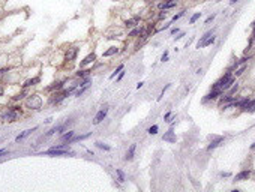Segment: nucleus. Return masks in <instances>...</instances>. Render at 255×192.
Segmentation results:
<instances>
[{
	"instance_id": "nucleus-27",
	"label": "nucleus",
	"mask_w": 255,
	"mask_h": 192,
	"mask_svg": "<svg viewBox=\"0 0 255 192\" xmlns=\"http://www.w3.org/2000/svg\"><path fill=\"white\" fill-rule=\"evenodd\" d=\"M95 144H96V147H99V149H102V150H107V152H108V150H111V147H110V146H107V144H104V143H101V141H96Z\"/></svg>"
},
{
	"instance_id": "nucleus-7",
	"label": "nucleus",
	"mask_w": 255,
	"mask_h": 192,
	"mask_svg": "<svg viewBox=\"0 0 255 192\" xmlns=\"http://www.w3.org/2000/svg\"><path fill=\"white\" fill-rule=\"evenodd\" d=\"M107 113H108V108H102V110H99L98 111V114L95 116V119H93V125H99L105 117H107Z\"/></svg>"
},
{
	"instance_id": "nucleus-2",
	"label": "nucleus",
	"mask_w": 255,
	"mask_h": 192,
	"mask_svg": "<svg viewBox=\"0 0 255 192\" xmlns=\"http://www.w3.org/2000/svg\"><path fill=\"white\" fill-rule=\"evenodd\" d=\"M26 105L30 110H41V107H42V98H41V96H38V95H30L29 98L26 99Z\"/></svg>"
},
{
	"instance_id": "nucleus-18",
	"label": "nucleus",
	"mask_w": 255,
	"mask_h": 192,
	"mask_svg": "<svg viewBox=\"0 0 255 192\" xmlns=\"http://www.w3.org/2000/svg\"><path fill=\"white\" fill-rule=\"evenodd\" d=\"M222 141H224V137H218V138H215V140L209 144V147H207V149H209V150H213V149H216V147H218Z\"/></svg>"
},
{
	"instance_id": "nucleus-36",
	"label": "nucleus",
	"mask_w": 255,
	"mask_h": 192,
	"mask_svg": "<svg viewBox=\"0 0 255 192\" xmlns=\"http://www.w3.org/2000/svg\"><path fill=\"white\" fill-rule=\"evenodd\" d=\"M123 77H125V71H120V74H119V77H117V81H120Z\"/></svg>"
},
{
	"instance_id": "nucleus-43",
	"label": "nucleus",
	"mask_w": 255,
	"mask_h": 192,
	"mask_svg": "<svg viewBox=\"0 0 255 192\" xmlns=\"http://www.w3.org/2000/svg\"><path fill=\"white\" fill-rule=\"evenodd\" d=\"M177 32H179V30H177V29H173V30H171V35H176V33H177Z\"/></svg>"
},
{
	"instance_id": "nucleus-3",
	"label": "nucleus",
	"mask_w": 255,
	"mask_h": 192,
	"mask_svg": "<svg viewBox=\"0 0 255 192\" xmlns=\"http://www.w3.org/2000/svg\"><path fill=\"white\" fill-rule=\"evenodd\" d=\"M69 93H71L69 90H63V92H59V90H57V92L51 96V98H50V102H51V104H59V102H62V101L66 98Z\"/></svg>"
},
{
	"instance_id": "nucleus-45",
	"label": "nucleus",
	"mask_w": 255,
	"mask_h": 192,
	"mask_svg": "<svg viewBox=\"0 0 255 192\" xmlns=\"http://www.w3.org/2000/svg\"><path fill=\"white\" fill-rule=\"evenodd\" d=\"M251 149H255V143H254V144H252V146H251Z\"/></svg>"
},
{
	"instance_id": "nucleus-28",
	"label": "nucleus",
	"mask_w": 255,
	"mask_h": 192,
	"mask_svg": "<svg viewBox=\"0 0 255 192\" xmlns=\"http://www.w3.org/2000/svg\"><path fill=\"white\" fill-rule=\"evenodd\" d=\"M200 17H201V12H197V14H194V15L191 17V20H189V24H194L197 20H200Z\"/></svg>"
},
{
	"instance_id": "nucleus-22",
	"label": "nucleus",
	"mask_w": 255,
	"mask_h": 192,
	"mask_svg": "<svg viewBox=\"0 0 255 192\" xmlns=\"http://www.w3.org/2000/svg\"><path fill=\"white\" fill-rule=\"evenodd\" d=\"M39 81H41V78H39V77H36V78H32V80L26 81L24 87H30V86H35V84H36V83H39Z\"/></svg>"
},
{
	"instance_id": "nucleus-34",
	"label": "nucleus",
	"mask_w": 255,
	"mask_h": 192,
	"mask_svg": "<svg viewBox=\"0 0 255 192\" xmlns=\"http://www.w3.org/2000/svg\"><path fill=\"white\" fill-rule=\"evenodd\" d=\"M161 60H162V62H167V60H168V51H165V53L162 54V57H161Z\"/></svg>"
},
{
	"instance_id": "nucleus-30",
	"label": "nucleus",
	"mask_w": 255,
	"mask_h": 192,
	"mask_svg": "<svg viewBox=\"0 0 255 192\" xmlns=\"http://www.w3.org/2000/svg\"><path fill=\"white\" fill-rule=\"evenodd\" d=\"M87 87H89V86H84V87H81V89H78V90L75 92V96H81V95H83V93H84V92L87 90Z\"/></svg>"
},
{
	"instance_id": "nucleus-40",
	"label": "nucleus",
	"mask_w": 255,
	"mask_h": 192,
	"mask_svg": "<svg viewBox=\"0 0 255 192\" xmlns=\"http://www.w3.org/2000/svg\"><path fill=\"white\" fill-rule=\"evenodd\" d=\"M143 86H144V83H143V81H140V83H138V84H137V89H141V87H143Z\"/></svg>"
},
{
	"instance_id": "nucleus-26",
	"label": "nucleus",
	"mask_w": 255,
	"mask_h": 192,
	"mask_svg": "<svg viewBox=\"0 0 255 192\" xmlns=\"http://www.w3.org/2000/svg\"><path fill=\"white\" fill-rule=\"evenodd\" d=\"M158 131H159V126H158V125H153V126H150V128L147 129V132H149L150 135H156Z\"/></svg>"
},
{
	"instance_id": "nucleus-25",
	"label": "nucleus",
	"mask_w": 255,
	"mask_h": 192,
	"mask_svg": "<svg viewBox=\"0 0 255 192\" xmlns=\"http://www.w3.org/2000/svg\"><path fill=\"white\" fill-rule=\"evenodd\" d=\"M90 72H92V69H90V71H89V69H81V71H78L75 75H77V77H89Z\"/></svg>"
},
{
	"instance_id": "nucleus-1",
	"label": "nucleus",
	"mask_w": 255,
	"mask_h": 192,
	"mask_svg": "<svg viewBox=\"0 0 255 192\" xmlns=\"http://www.w3.org/2000/svg\"><path fill=\"white\" fill-rule=\"evenodd\" d=\"M20 116V108L18 107H11V108H3L0 111V120L3 122H14Z\"/></svg>"
},
{
	"instance_id": "nucleus-24",
	"label": "nucleus",
	"mask_w": 255,
	"mask_h": 192,
	"mask_svg": "<svg viewBox=\"0 0 255 192\" xmlns=\"http://www.w3.org/2000/svg\"><path fill=\"white\" fill-rule=\"evenodd\" d=\"M116 174H117V177H119V182H120V183H123V182L126 180V177H125V173H123L122 170L116 168Z\"/></svg>"
},
{
	"instance_id": "nucleus-32",
	"label": "nucleus",
	"mask_w": 255,
	"mask_h": 192,
	"mask_svg": "<svg viewBox=\"0 0 255 192\" xmlns=\"http://www.w3.org/2000/svg\"><path fill=\"white\" fill-rule=\"evenodd\" d=\"M183 15H185V11H182V12H179L177 15H174V17L171 18V21H177V20H179V18H182Z\"/></svg>"
},
{
	"instance_id": "nucleus-10",
	"label": "nucleus",
	"mask_w": 255,
	"mask_h": 192,
	"mask_svg": "<svg viewBox=\"0 0 255 192\" xmlns=\"http://www.w3.org/2000/svg\"><path fill=\"white\" fill-rule=\"evenodd\" d=\"M249 177H251V171H249V170H243V171H240L239 174H236L234 182H243V180H248Z\"/></svg>"
},
{
	"instance_id": "nucleus-33",
	"label": "nucleus",
	"mask_w": 255,
	"mask_h": 192,
	"mask_svg": "<svg viewBox=\"0 0 255 192\" xmlns=\"http://www.w3.org/2000/svg\"><path fill=\"white\" fill-rule=\"evenodd\" d=\"M245 68H246V66H242L240 69H237V71H236V77H239V75H242V74H243V71H245Z\"/></svg>"
},
{
	"instance_id": "nucleus-15",
	"label": "nucleus",
	"mask_w": 255,
	"mask_h": 192,
	"mask_svg": "<svg viewBox=\"0 0 255 192\" xmlns=\"http://www.w3.org/2000/svg\"><path fill=\"white\" fill-rule=\"evenodd\" d=\"M162 140H164V141H168V143H176V135H174V132H173V128H170V131H168L167 134H164Z\"/></svg>"
},
{
	"instance_id": "nucleus-29",
	"label": "nucleus",
	"mask_w": 255,
	"mask_h": 192,
	"mask_svg": "<svg viewBox=\"0 0 255 192\" xmlns=\"http://www.w3.org/2000/svg\"><path fill=\"white\" fill-rule=\"evenodd\" d=\"M237 89H239V84H237V83H236V84H233V86H231V90L228 92V95H230V96H233V95L237 92Z\"/></svg>"
},
{
	"instance_id": "nucleus-23",
	"label": "nucleus",
	"mask_w": 255,
	"mask_h": 192,
	"mask_svg": "<svg viewBox=\"0 0 255 192\" xmlns=\"http://www.w3.org/2000/svg\"><path fill=\"white\" fill-rule=\"evenodd\" d=\"M90 135H92V134L89 132V134H84V135H78V137H75V138L72 137V140H71V141H72V143H75V141H83V140H86V138H89Z\"/></svg>"
},
{
	"instance_id": "nucleus-17",
	"label": "nucleus",
	"mask_w": 255,
	"mask_h": 192,
	"mask_svg": "<svg viewBox=\"0 0 255 192\" xmlns=\"http://www.w3.org/2000/svg\"><path fill=\"white\" fill-rule=\"evenodd\" d=\"M117 53H119V48H117V47H110L107 51L102 53V57H111V56H114V54H117Z\"/></svg>"
},
{
	"instance_id": "nucleus-5",
	"label": "nucleus",
	"mask_w": 255,
	"mask_h": 192,
	"mask_svg": "<svg viewBox=\"0 0 255 192\" xmlns=\"http://www.w3.org/2000/svg\"><path fill=\"white\" fill-rule=\"evenodd\" d=\"M140 20H141L140 15H135V17H132V18H128V20L125 21V27H126V29H134V27H137V26L140 24Z\"/></svg>"
},
{
	"instance_id": "nucleus-41",
	"label": "nucleus",
	"mask_w": 255,
	"mask_h": 192,
	"mask_svg": "<svg viewBox=\"0 0 255 192\" xmlns=\"http://www.w3.org/2000/svg\"><path fill=\"white\" fill-rule=\"evenodd\" d=\"M183 36H185V33H180V35H179V36H176V39H182V38H183Z\"/></svg>"
},
{
	"instance_id": "nucleus-44",
	"label": "nucleus",
	"mask_w": 255,
	"mask_h": 192,
	"mask_svg": "<svg viewBox=\"0 0 255 192\" xmlns=\"http://www.w3.org/2000/svg\"><path fill=\"white\" fill-rule=\"evenodd\" d=\"M237 2H239V0H231L230 3H231V5H234V3H237Z\"/></svg>"
},
{
	"instance_id": "nucleus-12",
	"label": "nucleus",
	"mask_w": 255,
	"mask_h": 192,
	"mask_svg": "<svg viewBox=\"0 0 255 192\" xmlns=\"http://www.w3.org/2000/svg\"><path fill=\"white\" fill-rule=\"evenodd\" d=\"M177 5V0H164L162 3H159V8L161 9H171V8H174Z\"/></svg>"
},
{
	"instance_id": "nucleus-38",
	"label": "nucleus",
	"mask_w": 255,
	"mask_h": 192,
	"mask_svg": "<svg viewBox=\"0 0 255 192\" xmlns=\"http://www.w3.org/2000/svg\"><path fill=\"white\" fill-rule=\"evenodd\" d=\"M252 27H254V33H252V39L255 41V21L252 23Z\"/></svg>"
},
{
	"instance_id": "nucleus-11",
	"label": "nucleus",
	"mask_w": 255,
	"mask_h": 192,
	"mask_svg": "<svg viewBox=\"0 0 255 192\" xmlns=\"http://www.w3.org/2000/svg\"><path fill=\"white\" fill-rule=\"evenodd\" d=\"M221 95H222V90H221V89H212V92H210L209 95H206L204 102H206V101H210V99H216L218 96H221Z\"/></svg>"
},
{
	"instance_id": "nucleus-16",
	"label": "nucleus",
	"mask_w": 255,
	"mask_h": 192,
	"mask_svg": "<svg viewBox=\"0 0 255 192\" xmlns=\"http://www.w3.org/2000/svg\"><path fill=\"white\" fill-rule=\"evenodd\" d=\"M36 129H38V128H32V129H26L24 132H21V134H20V135H18V137L15 138V141L18 143V141H21V140H24V138H26V137H29V135H30L32 132H35Z\"/></svg>"
},
{
	"instance_id": "nucleus-19",
	"label": "nucleus",
	"mask_w": 255,
	"mask_h": 192,
	"mask_svg": "<svg viewBox=\"0 0 255 192\" xmlns=\"http://www.w3.org/2000/svg\"><path fill=\"white\" fill-rule=\"evenodd\" d=\"M234 83H236V78H234V77L228 78V80H227V83H225V84L222 86V92H224V90H228V89H230V87H231V86H233Z\"/></svg>"
},
{
	"instance_id": "nucleus-14",
	"label": "nucleus",
	"mask_w": 255,
	"mask_h": 192,
	"mask_svg": "<svg viewBox=\"0 0 255 192\" xmlns=\"http://www.w3.org/2000/svg\"><path fill=\"white\" fill-rule=\"evenodd\" d=\"M213 33H215V30H209L207 33H204V35L200 38V41H198V44H197V48H201V45H203L210 36H213Z\"/></svg>"
},
{
	"instance_id": "nucleus-6",
	"label": "nucleus",
	"mask_w": 255,
	"mask_h": 192,
	"mask_svg": "<svg viewBox=\"0 0 255 192\" xmlns=\"http://www.w3.org/2000/svg\"><path fill=\"white\" fill-rule=\"evenodd\" d=\"M144 30H146V26H143V24L140 26V24H138L137 27H134L129 33H128V38H137V36H141V35L144 33Z\"/></svg>"
},
{
	"instance_id": "nucleus-13",
	"label": "nucleus",
	"mask_w": 255,
	"mask_h": 192,
	"mask_svg": "<svg viewBox=\"0 0 255 192\" xmlns=\"http://www.w3.org/2000/svg\"><path fill=\"white\" fill-rule=\"evenodd\" d=\"M135 150H137V144L134 143V144H131V146H129V149H128L125 159H126V161H132V159H134V156H135Z\"/></svg>"
},
{
	"instance_id": "nucleus-8",
	"label": "nucleus",
	"mask_w": 255,
	"mask_h": 192,
	"mask_svg": "<svg viewBox=\"0 0 255 192\" xmlns=\"http://www.w3.org/2000/svg\"><path fill=\"white\" fill-rule=\"evenodd\" d=\"M77 54H78V48H77V47H71V48H68L65 59H66L68 62H74L75 57H77Z\"/></svg>"
},
{
	"instance_id": "nucleus-21",
	"label": "nucleus",
	"mask_w": 255,
	"mask_h": 192,
	"mask_svg": "<svg viewBox=\"0 0 255 192\" xmlns=\"http://www.w3.org/2000/svg\"><path fill=\"white\" fill-rule=\"evenodd\" d=\"M72 137H74V131H69V132H66V134H63L60 140H62V141H68V143H69V141L72 140Z\"/></svg>"
},
{
	"instance_id": "nucleus-37",
	"label": "nucleus",
	"mask_w": 255,
	"mask_h": 192,
	"mask_svg": "<svg viewBox=\"0 0 255 192\" xmlns=\"http://www.w3.org/2000/svg\"><path fill=\"white\" fill-rule=\"evenodd\" d=\"M213 18H215V15H210V17H207V18H206V24H209V23H210Z\"/></svg>"
},
{
	"instance_id": "nucleus-4",
	"label": "nucleus",
	"mask_w": 255,
	"mask_h": 192,
	"mask_svg": "<svg viewBox=\"0 0 255 192\" xmlns=\"http://www.w3.org/2000/svg\"><path fill=\"white\" fill-rule=\"evenodd\" d=\"M68 153L72 155V152H69L68 149H56V147L44 152V155H53V156H63V155H68Z\"/></svg>"
},
{
	"instance_id": "nucleus-9",
	"label": "nucleus",
	"mask_w": 255,
	"mask_h": 192,
	"mask_svg": "<svg viewBox=\"0 0 255 192\" xmlns=\"http://www.w3.org/2000/svg\"><path fill=\"white\" fill-rule=\"evenodd\" d=\"M95 60H96V54H95V53H90L89 56H86V57L80 62V68H84V66H87V65L93 63Z\"/></svg>"
},
{
	"instance_id": "nucleus-42",
	"label": "nucleus",
	"mask_w": 255,
	"mask_h": 192,
	"mask_svg": "<svg viewBox=\"0 0 255 192\" xmlns=\"http://www.w3.org/2000/svg\"><path fill=\"white\" fill-rule=\"evenodd\" d=\"M3 92H5V90H3V87L0 86V96H3Z\"/></svg>"
},
{
	"instance_id": "nucleus-35",
	"label": "nucleus",
	"mask_w": 255,
	"mask_h": 192,
	"mask_svg": "<svg viewBox=\"0 0 255 192\" xmlns=\"http://www.w3.org/2000/svg\"><path fill=\"white\" fill-rule=\"evenodd\" d=\"M171 116H173V113H171V111H168V113H167V114L164 116V120H167V122H168V119H170Z\"/></svg>"
},
{
	"instance_id": "nucleus-31",
	"label": "nucleus",
	"mask_w": 255,
	"mask_h": 192,
	"mask_svg": "<svg viewBox=\"0 0 255 192\" xmlns=\"http://www.w3.org/2000/svg\"><path fill=\"white\" fill-rule=\"evenodd\" d=\"M170 86H171V84H167V86H165V87L162 89V92H161V95H159V98H158V101H161V99H162V96H164V93H165V92H167V90L170 89Z\"/></svg>"
},
{
	"instance_id": "nucleus-20",
	"label": "nucleus",
	"mask_w": 255,
	"mask_h": 192,
	"mask_svg": "<svg viewBox=\"0 0 255 192\" xmlns=\"http://www.w3.org/2000/svg\"><path fill=\"white\" fill-rule=\"evenodd\" d=\"M123 69H125V65H119V66H117V68L114 69V72H113V74L110 75V80L116 78V75H119V74H120V71H123Z\"/></svg>"
},
{
	"instance_id": "nucleus-39",
	"label": "nucleus",
	"mask_w": 255,
	"mask_h": 192,
	"mask_svg": "<svg viewBox=\"0 0 255 192\" xmlns=\"http://www.w3.org/2000/svg\"><path fill=\"white\" fill-rule=\"evenodd\" d=\"M158 18H159V20H161V18H165V12H161V14L158 15Z\"/></svg>"
}]
</instances>
